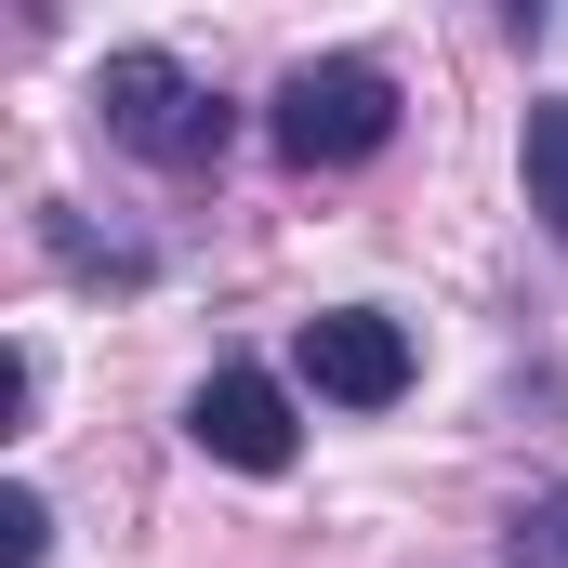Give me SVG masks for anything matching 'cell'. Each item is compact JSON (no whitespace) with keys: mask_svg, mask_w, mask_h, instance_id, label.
<instances>
[{"mask_svg":"<svg viewBox=\"0 0 568 568\" xmlns=\"http://www.w3.org/2000/svg\"><path fill=\"white\" fill-rule=\"evenodd\" d=\"M397 120H410V93H397L384 53H304L265 93V145H278L291 172H357V159L397 145Z\"/></svg>","mask_w":568,"mask_h":568,"instance_id":"7a4b0ae2","label":"cell"},{"mask_svg":"<svg viewBox=\"0 0 568 568\" xmlns=\"http://www.w3.org/2000/svg\"><path fill=\"white\" fill-rule=\"evenodd\" d=\"M93 133L120 145V159H145V172H185V185H199V172H225L239 106H225L185 53H145V40H133V53L93 67Z\"/></svg>","mask_w":568,"mask_h":568,"instance_id":"6da1fadb","label":"cell"},{"mask_svg":"<svg viewBox=\"0 0 568 568\" xmlns=\"http://www.w3.org/2000/svg\"><path fill=\"white\" fill-rule=\"evenodd\" d=\"M516 172H529L542 239L568 252V93H529V120H516Z\"/></svg>","mask_w":568,"mask_h":568,"instance_id":"5b68a950","label":"cell"},{"mask_svg":"<svg viewBox=\"0 0 568 568\" xmlns=\"http://www.w3.org/2000/svg\"><path fill=\"white\" fill-rule=\"evenodd\" d=\"M0 529H13V568L53 556V503H40V489H13V516H0Z\"/></svg>","mask_w":568,"mask_h":568,"instance_id":"52a82bcc","label":"cell"},{"mask_svg":"<svg viewBox=\"0 0 568 568\" xmlns=\"http://www.w3.org/2000/svg\"><path fill=\"white\" fill-rule=\"evenodd\" d=\"M503 568H568V489H529L503 516Z\"/></svg>","mask_w":568,"mask_h":568,"instance_id":"8992f818","label":"cell"},{"mask_svg":"<svg viewBox=\"0 0 568 568\" xmlns=\"http://www.w3.org/2000/svg\"><path fill=\"white\" fill-rule=\"evenodd\" d=\"M291 384H304L317 410H397V397L424 384V344H410V317H384V304H317V317L291 331Z\"/></svg>","mask_w":568,"mask_h":568,"instance_id":"3957f363","label":"cell"},{"mask_svg":"<svg viewBox=\"0 0 568 568\" xmlns=\"http://www.w3.org/2000/svg\"><path fill=\"white\" fill-rule=\"evenodd\" d=\"M185 436H199V463H225V476H291V463H304L291 384H278V371H252V357H225V371L185 397Z\"/></svg>","mask_w":568,"mask_h":568,"instance_id":"277c9868","label":"cell"}]
</instances>
